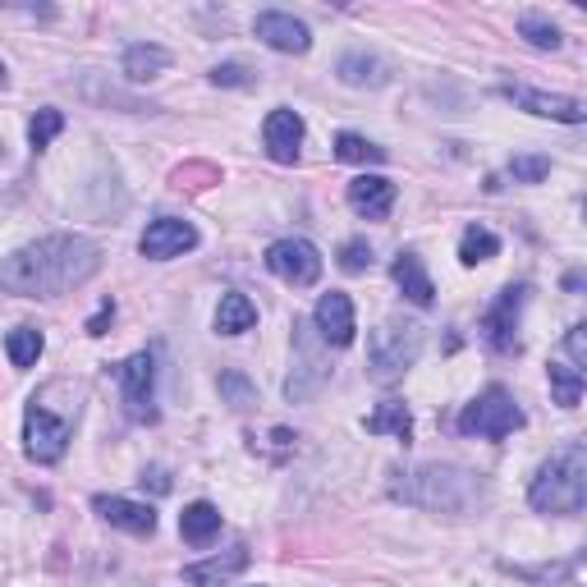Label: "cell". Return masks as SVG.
<instances>
[{
    "instance_id": "3957f363",
    "label": "cell",
    "mask_w": 587,
    "mask_h": 587,
    "mask_svg": "<svg viewBox=\"0 0 587 587\" xmlns=\"http://www.w3.org/2000/svg\"><path fill=\"white\" fill-rule=\"evenodd\" d=\"M409 482L404 487H395V496H404L409 505H423V510H440V514H469V510H477L482 505V482L473 477V473H464V469H436V464H427V469H413V473H404Z\"/></svg>"
},
{
    "instance_id": "d6a6232c",
    "label": "cell",
    "mask_w": 587,
    "mask_h": 587,
    "mask_svg": "<svg viewBox=\"0 0 587 587\" xmlns=\"http://www.w3.org/2000/svg\"><path fill=\"white\" fill-rule=\"evenodd\" d=\"M212 83L216 88H253V70H243V65H216L212 70Z\"/></svg>"
},
{
    "instance_id": "8d00e7d4",
    "label": "cell",
    "mask_w": 587,
    "mask_h": 587,
    "mask_svg": "<svg viewBox=\"0 0 587 587\" xmlns=\"http://www.w3.org/2000/svg\"><path fill=\"white\" fill-rule=\"evenodd\" d=\"M111 317H115V303H101V312H97V317L88 322V335H107Z\"/></svg>"
},
{
    "instance_id": "7402d4cb",
    "label": "cell",
    "mask_w": 587,
    "mask_h": 587,
    "mask_svg": "<svg viewBox=\"0 0 587 587\" xmlns=\"http://www.w3.org/2000/svg\"><path fill=\"white\" fill-rule=\"evenodd\" d=\"M179 533H184V541H193V547H207V541L221 533V510L212 500H193V505L179 514Z\"/></svg>"
},
{
    "instance_id": "277c9868",
    "label": "cell",
    "mask_w": 587,
    "mask_h": 587,
    "mask_svg": "<svg viewBox=\"0 0 587 587\" xmlns=\"http://www.w3.org/2000/svg\"><path fill=\"white\" fill-rule=\"evenodd\" d=\"M417 353H423V326L413 322H386L372 330L367 340V376L372 382H400V376L417 363Z\"/></svg>"
},
{
    "instance_id": "2e32d148",
    "label": "cell",
    "mask_w": 587,
    "mask_h": 587,
    "mask_svg": "<svg viewBox=\"0 0 587 587\" xmlns=\"http://www.w3.org/2000/svg\"><path fill=\"white\" fill-rule=\"evenodd\" d=\"M92 510L111 523L120 533H134V537H152L157 533V510L152 505H138V500H124V496H97Z\"/></svg>"
},
{
    "instance_id": "5bb4252c",
    "label": "cell",
    "mask_w": 587,
    "mask_h": 587,
    "mask_svg": "<svg viewBox=\"0 0 587 587\" xmlns=\"http://www.w3.org/2000/svg\"><path fill=\"white\" fill-rule=\"evenodd\" d=\"M505 92L514 107H523V111H533V115H541V120H560V124H583V101H574V97H555V92H537V88H519V83H505Z\"/></svg>"
},
{
    "instance_id": "d4e9b609",
    "label": "cell",
    "mask_w": 587,
    "mask_h": 587,
    "mask_svg": "<svg viewBox=\"0 0 587 587\" xmlns=\"http://www.w3.org/2000/svg\"><path fill=\"white\" fill-rule=\"evenodd\" d=\"M496 253H500V239L491 235V229H482V225H469L464 229V239H459V262H464V266L491 262Z\"/></svg>"
},
{
    "instance_id": "e0dca14e",
    "label": "cell",
    "mask_w": 587,
    "mask_h": 587,
    "mask_svg": "<svg viewBox=\"0 0 587 587\" xmlns=\"http://www.w3.org/2000/svg\"><path fill=\"white\" fill-rule=\"evenodd\" d=\"M349 207L359 212L363 221H386L390 207H395V184L386 175H359L349 184Z\"/></svg>"
},
{
    "instance_id": "603a6c76",
    "label": "cell",
    "mask_w": 587,
    "mask_h": 587,
    "mask_svg": "<svg viewBox=\"0 0 587 587\" xmlns=\"http://www.w3.org/2000/svg\"><path fill=\"white\" fill-rule=\"evenodd\" d=\"M258 326V308L248 294H225L221 308H216V330L221 335H243V330H253Z\"/></svg>"
},
{
    "instance_id": "d590c367",
    "label": "cell",
    "mask_w": 587,
    "mask_h": 587,
    "mask_svg": "<svg viewBox=\"0 0 587 587\" xmlns=\"http://www.w3.org/2000/svg\"><path fill=\"white\" fill-rule=\"evenodd\" d=\"M138 482H142V487H152V491H161V496L171 491V477H165V469H147Z\"/></svg>"
},
{
    "instance_id": "4fadbf2b",
    "label": "cell",
    "mask_w": 587,
    "mask_h": 587,
    "mask_svg": "<svg viewBox=\"0 0 587 587\" xmlns=\"http://www.w3.org/2000/svg\"><path fill=\"white\" fill-rule=\"evenodd\" d=\"M258 37L266 41L271 51H285V55H303L308 47H312V33H308V24H299L294 14H285V10H262L258 14Z\"/></svg>"
},
{
    "instance_id": "4316f807",
    "label": "cell",
    "mask_w": 587,
    "mask_h": 587,
    "mask_svg": "<svg viewBox=\"0 0 587 587\" xmlns=\"http://www.w3.org/2000/svg\"><path fill=\"white\" fill-rule=\"evenodd\" d=\"M551 390L560 409H578L583 400V372L574 363H551Z\"/></svg>"
},
{
    "instance_id": "52a82bcc",
    "label": "cell",
    "mask_w": 587,
    "mask_h": 587,
    "mask_svg": "<svg viewBox=\"0 0 587 587\" xmlns=\"http://www.w3.org/2000/svg\"><path fill=\"white\" fill-rule=\"evenodd\" d=\"M120 390H124V409L134 423H157V353L142 349L129 363L120 367Z\"/></svg>"
},
{
    "instance_id": "836d02e7",
    "label": "cell",
    "mask_w": 587,
    "mask_h": 587,
    "mask_svg": "<svg viewBox=\"0 0 587 587\" xmlns=\"http://www.w3.org/2000/svg\"><path fill=\"white\" fill-rule=\"evenodd\" d=\"M221 390L229 395V404H235V409H248V404H253V386H248L239 372H225V376H221Z\"/></svg>"
},
{
    "instance_id": "4dcf8cb0",
    "label": "cell",
    "mask_w": 587,
    "mask_h": 587,
    "mask_svg": "<svg viewBox=\"0 0 587 587\" xmlns=\"http://www.w3.org/2000/svg\"><path fill=\"white\" fill-rule=\"evenodd\" d=\"M510 175L519 184H541V179L551 175V157H514L510 161Z\"/></svg>"
},
{
    "instance_id": "f546056e",
    "label": "cell",
    "mask_w": 587,
    "mask_h": 587,
    "mask_svg": "<svg viewBox=\"0 0 587 587\" xmlns=\"http://www.w3.org/2000/svg\"><path fill=\"white\" fill-rule=\"evenodd\" d=\"M65 129V115H60L55 107H47V111H37L33 115V124H28V142H33V152H41V147H51V138Z\"/></svg>"
},
{
    "instance_id": "6da1fadb",
    "label": "cell",
    "mask_w": 587,
    "mask_h": 587,
    "mask_svg": "<svg viewBox=\"0 0 587 587\" xmlns=\"http://www.w3.org/2000/svg\"><path fill=\"white\" fill-rule=\"evenodd\" d=\"M101 271V248L83 235H47L0 262V294L14 299H60Z\"/></svg>"
},
{
    "instance_id": "8fae6325",
    "label": "cell",
    "mask_w": 587,
    "mask_h": 587,
    "mask_svg": "<svg viewBox=\"0 0 587 587\" xmlns=\"http://www.w3.org/2000/svg\"><path fill=\"white\" fill-rule=\"evenodd\" d=\"M142 258H152V262H171V258H184L188 248H198V229L179 221V216H161L142 229Z\"/></svg>"
},
{
    "instance_id": "5b68a950",
    "label": "cell",
    "mask_w": 587,
    "mask_h": 587,
    "mask_svg": "<svg viewBox=\"0 0 587 587\" xmlns=\"http://www.w3.org/2000/svg\"><path fill=\"white\" fill-rule=\"evenodd\" d=\"M519 427H523V409L514 404V395L505 386H487L464 413H459V432L482 436V440H500Z\"/></svg>"
},
{
    "instance_id": "1f68e13d",
    "label": "cell",
    "mask_w": 587,
    "mask_h": 587,
    "mask_svg": "<svg viewBox=\"0 0 587 587\" xmlns=\"http://www.w3.org/2000/svg\"><path fill=\"white\" fill-rule=\"evenodd\" d=\"M340 266L349 271V276L367 271V266H372V248H367V239H349V243L340 248Z\"/></svg>"
},
{
    "instance_id": "44dd1931",
    "label": "cell",
    "mask_w": 587,
    "mask_h": 587,
    "mask_svg": "<svg viewBox=\"0 0 587 587\" xmlns=\"http://www.w3.org/2000/svg\"><path fill=\"white\" fill-rule=\"evenodd\" d=\"M165 70H171V51H165V47H152V41L142 47V41H138V47L124 51V78H129V83H152Z\"/></svg>"
},
{
    "instance_id": "ffe728a7",
    "label": "cell",
    "mask_w": 587,
    "mask_h": 587,
    "mask_svg": "<svg viewBox=\"0 0 587 587\" xmlns=\"http://www.w3.org/2000/svg\"><path fill=\"white\" fill-rule=\"evenodd\" d=\"M335 74H340V83H349V88H386L390 83L386 60L363 55V51H349L340 65H335Z\"/></svg>"
},
{
    "instance_id": "f1b7e54d",
    "label": "cell",
    "mask_w": 587,
    "mask_h": 587,
    "mask_svg": "<svg viewBox=\"0 0 587 587\" xmlns=\"http://www.w3.org/2000/svg\"><path fill=\"white\" fill-rule=\"evenodd\" d=\"M519 33L528 37L537 51H560V41H564V37H560V28H555V24H547L541 14H519Z\"/></svg>"
},
{
    "instance_id": "e575fe53",
    "label": "cell",
    "mask_w": 587,
    "mask_h": 587,
    "mask_svg": "<svg viewBox=\"0 0 587 587\" xmlns=\"http://www.w3.org/2000/svg\"><path fill=\"white\" fill-rule=\"evenodd\" d=\"M564 349H570L574 367L583 372L587 367V326H570V335H564Z\"/></svg>"
},
{
    "instance_id": "8992f818",
    "label": "cell",
    "mask_w": 587,
    "mask_h": 587,
    "mask_svg": "<svg viewBox=\"0 0 587 587\" xmlns=\"http://www.w3.org/2000/svg\"><path fill=\"white\" fill-rule=\"evenodd\" d=\"M74 417L78 413H51L41 400L28 404V413H24V450H28L33 464H55V459L65 454Z\"/></svg>"
},
{
    "instance_id": "cb8c5ba5",
    "label": "cell",
    "mask_w": 587,
    "mask_h": 587,
    "mask_svg": "<svg viewBox=\"0 0 587 587\" xmlns=\"http://www.w3.org/2000/svg\"><path fill=\"white\" fill-rule=\"evenodd\" d=\"M367 432L372 436H400V440H409L413 436V417H409V409L400 404V400H386V404H376V413L367 417Z\"/></svg>"
},
{
    "instance_id": "ac0fdd59",
    "label": "cell",
    "mask_w": 587,
    "mask_h": 587,
    "mask_svg": "<svg viewBox=\"0 0 587 587\" xmlns=\"http://www.w3.org/2000/svg\"><path fill=\"white\" fill-rule=\"evenodd\" d=\"M390 276H395V285L404 289V299H409V303H417V308H432V299H436V285H432L427 266H423V258H417V253H400V258H395Z\"/></svg>"
},
{
    "instance_id": "74e56055",
    "label": "cell",
    "mask_w": 587,
    "mask_h": 587,
    "mask_svg": "<svg viewBox=\"0 0 587 587\" xmlns=\"http://www.w3.org/2000/svg\"><path fill=\"white\" fill-rule=\"evenodd\" d=\"M0 83H5V65H0Z\"/></svg>"
},
{
    "instance_id": "7a4b0ae2",
    "label": "cell",
    "mask_w": 587,
    "mask_h": 587,
    "mask_svg": "<svg viewBox=\"0 0 587 587\" xmlns=\"http://www.w3.org/2000/svg\"><path fill=\"white\" fill-rule=\"evenodd\" d=\"M528 500L537 514H578L587 505V450L583 440H570L560 454H551L537 469Z\"/></svg>"
},
{
    "instance_id": "30bf717a",
    "label": "cell",
    "mask_w": 587,
    "mask_h": 587,
    "mask_svg": "<svg viewBox=\"0 0 587 587\" xmlns=\"http://www.w3.org/2000/svg\"><path fill=\"white\" fill-rule=\"evenodd\" d=\"M523 299H528V289H523V285L500 289V299L487 308V317H482L487 345L496 353H514L519 349V312H523Z\"/></svg>"
},
{
    "instance_id": "ba28073f",
    "label": "cell",
    "mask_w": 587,
    "mask_h": 587,
    "mask_svg": "<svg viewBox=\"0 0 587 587\" xmlns=\"http://www.w3.org/2000/svg\"><path fill=\"white\" fill-rule=\"evenodd\" d=\"M266 271L276 280L294 285V289H308L322 276V253L308 239H280V243L266 248Z\"/></svg>"
},
{
    "instance_id": "9c48e42d",
    "label": "cell",
    "mask_w": 587,
    "mask_h": 587,
    "mask_svg": "<svg viewBox=\"0 0 587 587\" xmlns=\"http://www.w3.org/2000/svg\"><path fill=\"white\" fill-rule=\"evenodd\" d=\"M312 326H303V322H294V353H299V367H294V376L285 382V395L289 400H308V395H317L322 386H326V376H330V367H326V359H322V349L312 345V335H308Z\"/></svg>"
},
{
    "instance_id": "9a60e30c",
    "label": "cell",
    "mask_w": 587,
    "mask_h": 587,
    "mask_svg": "<svg viewBox=\"0 0 587 587\" xmlns=\"http://www.w3.org/2000/svg\"><path fill=\"white\" fill-rule=\"evenodd\" d=\"M262 142H266V157L280 161V165H294L299 161V147H303V120L299 111H271L266 124H262Z\"/></svg>"
},
{
    "instance_id": "484cf974",
    "label": "cell",
    "mask_w": 587,
    "mask_h": 587,
    "mask_svg": "<svg viewBox=\"0 0 587 587\" xmlns=\"http://www.w3.org/2000/svg\"><path fill=\"white\" fill-rule=\"evenodd\" d=\"M5 353H10V363H14L18 372L37 367V359H41V330H33V326L10 330V335H5Z\"/></svg>"
},
{
    "instance_id": "7c38bea8",
    "label": "cell",
    "mask_w": 587,
    "mask_h": 587,
    "mask_svg": "<svg viewBox=\"0 0 587 587\" xmlns=\"http://www.w3.org/2000/svg\"><path fill=\"white\" fill-rule=\"evenodd\" d=\"M312 330H317L326 345L349 349V345H353V330H359V326H353V303H349V294H340V289L322 294L317 312H312Z\"/></svg>"
},
{
    "instance_id": "83f0119b",
    "label": "cell",
    "mask_w": 587,
    "mask_h": 587,
    "mask_svg": "<svg viewBox=\"0 0 587 587\" xmlns=\"http://www.w3.org/2000/svg\"><path fill=\"white\" fill-rule=\"evenodd\" d=\"M335 157L349 161V165H382L386 147H376V142H367L359 134H340V138H335Z\"/></svg>"
},
{
    "instance_id": "d6986e66",
    "label": "cell",
    "mask_w": 587,
    "mask_h": 587,
    "mask_svg": "<svg viewBox=\"0 0 587 587\" xmlns=\"http://www.w3.org/2000/svg\"><path fill=\"white\" fill-rule=\"evenodd\" d=\"M243 564H248V547H229V551L216 555V560L188 564V570H184V583H193V587H221V583L235 578Z\"/></svg>"
}]
</instances>
